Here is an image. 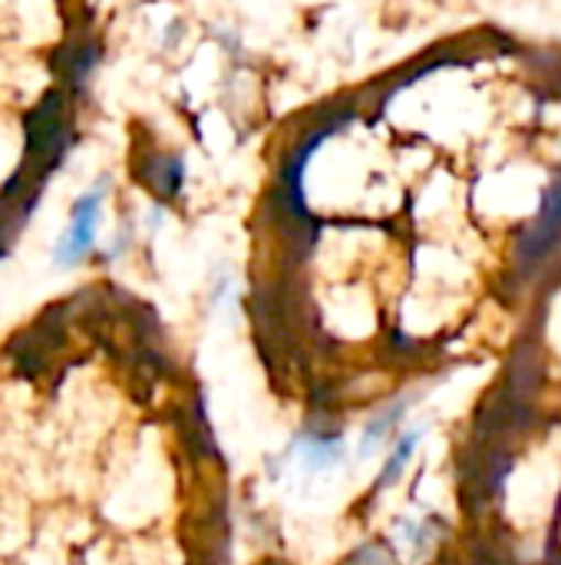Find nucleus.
<instances>
[{"label":"nucleus","instance_id":"obj_1","mask_svg":"<svg viewBox=\"0 0 561 565\" xmlns=\"http://www.w3.org/2000/svg\"><path fill=\"white\" fill-rule=\"evenodd\" d=\"M26 129V166L20 175L30 182H40L66 152L69 142V116H66V96L60 89H50L23 119Z\"/></svg>","mask_w":561,"mask_h":565},{"label":"nucleus","instance_id":"obj_2","mask_svg":"<svg viewBox=\"0 0 561 565\" xmlns=\"http://www.w3.org/2000/svg\"><path fill=\"white\" fill-rule=\"evenodd\" d=\"M103 195H106V179H103V182H96L86 195H79V199H76V205H73V218H69V228H66V235H63V238L56 242V248H53V262H56V265L69 268V265H76V262L93 248Z\"/></svg>","mask_w":561,"mask_h":565},{"label":"nucleus","instance_id":"obj_3","mask_svg":"<svg viewBox=\"0 0 561 565\" xmlns=\"http://www.w3.org/2000/svg\"><path fill=\"white\" fill-rule=\"evenodd\" d=\"M99 60V43L96 40H69L66 46L56 50V60H53V70H60V76L73 86H79L89 70L96 66Z\"/></svg>","mask_w":561,"mask_h":565},{"label":"nucleus","instance_id":"obj_4","mask_svg":"<svg viewBox=\"0 0 561 565\" xmlns=\"http://www.w3.org/2000/svg\"><path fill=\"white\" fill-rule=\"evenodd\" d=\"M139 179L159 192L162 199H172L182 185V162L179 156H152L142 169H139Z\"/></svg>","mask_w":561,"mask_h":565},{"label":"nucleus","instance_id":"obj_5","mask_svg":"<svg viewBox=\"0 0 561 565\" xmlns=\"http://www.w3.org/2000/svg\"><path fill=\"white\" fill-rule=\"evenodd\" d=\"M420 437H423V430H410V434L397 444L393 457L387 460V467H384V473H380V480H377V490H387V487H393V483L400 480V473L407 470V463H410V457H413Z\"/></svg>","mask_w":561,"mask_h":565},{"label":"nucleus","instance_id":"obj_6","mask_svg":"<svg viewBox=\"0 0 561 565\" xmlns=\"http://www.w3.org/2000/svg\"><path fill=\"white\" fill-rule=\"evenodd\" d=\"M559 228H561V179L552 185V192L546 195V205H542L539 225H536V232H532L529 238L536 242V248H542V245H546V235H552V232H559Z\"/></svg>","mask_w":561,"mask_h":565},{"label":"nucleus","instance_id":"obj_7","mask_svg":"<svg viewBox=\"0 0 561 565\" xmlns=\"http://www.w3.org/2000/svg\"><path fill=\"white\" fill-rule=\"evenodd\" d=\"M403 411H407L403 404H393V407H390V411H384L377 420H370V427L364 430V440H360V454H364V457H367V454H374V447H377V444L393 430V424L403 417Z\"/></svg>","mask_w":561,"mask_h":565},{"label":"nucleus","instance_id":"obj_8","mask_svg":"<svg viewBox=\"0 0 561 565\" xmlns=\"http://www.w3.org/2000/svg\"><path fill=\"white\" fill-rule=\"evenodd\" d=\"M268 565H281V563H268Z\"/></svg>","mask_w":561,"mask_h":565}]
</instances>
